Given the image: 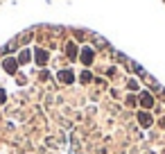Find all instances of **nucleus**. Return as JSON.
Instances as JSON below:
<instances>
[{"mask_svg": "<svg viewBox=\"0 0 165 154\" xmlns=\"http://www.w3.org/2000/svg\"><path fill=\"white\" fill-rule=\"evenodd\" d=\"M138 122L143 125V127H152L154 118H152V113H149V111H138Z\"/></svg>", "mask_w": 165, "mask_h": 154, "instance_id": "obj_1", "label": "nucleus"}, {"mask_svg": "<svg viewBox=\"0 0 165 154\" xmlns=\"http://www.w3.org/2000/svg\"><path fill=\"white\" fill-rule=\"evenodd\" d=\"M140 104H143V107H147V109H152V107H154L152 93H140Z\"/></svg>", "mask_w": 165, "mask_h": 154, "instance_id": "obj_2", "label": "nucleus"}, {"mask_svg": "<svg viewBox=\"0 0 165 154\" xmlns=\"http://www.w3.org/2000/svg\"><path fill=\"white\" fill-rule=\"evenodd\" d=\"M57 77H59L63 84H70V82H75V75L70 73V70H61V73H57Z\"/></svg>", "mask_w": 165, "mask_h": 154, "instance_id": "obj_3", "label": "nucleus"}, {"mask_svg": "<svg viewBox=\"0 0 165 154\" xmlns=\"http://www.w3.org/2000/svg\"><path fill=\"white\" fill-rule=\"evenodd\" d=\"M34 59H36V64H39V66H43L45 61H48V52H45V50H36Z\"/></svg>", "mask_w": 165, "mask_h": 154, "instance_id": "obj_4", "label": "nucleus"}, {"mask_svg": "<svg viewBox=\"0 0 165 154\" xmlns=\"http://www.w3.org/2000/svg\"><path fill=\"white\" fill-rule=\"evenodd\" d=\"M2 66H5V70H7V73H16V61H14V59H5Z\"/></svg>", "mask_w": 165, "mask_h": 154, "instance_id": "obj_5", "label": "nucleus"}, {"mask_svg": "<svg viewBox=\"0 0 165 154\" xmlns=\"http://www.w3.org/2000/svg\"><path fill=\"white\" fill-rule=\"evenodd\" d=\"M91 59H93V50H91V48H86V50L82 52V61L88 66V64H91Z\"/></svg>", "mask_w": 165, "mask_h": 154, "instance_id": "obj_6", "label": "nucleus"}, {"mask_svg": "<svg viewBox=\"0 0 165 154\" xmlns=\"http://www.w3.org/2000/svg\"><path fill=\"white\" fill-rule=\"evenodd\" d=\"M68 57H70V59L77 57V45H75V43H68Z\"/></svg>", "mask_w": 165, "mask_h": 154, "instance_id": "obj_7", "label": "nucleus"}, {"mask_svg": "<svg viewBox=\"0 0 165 154\" xmlns=\"http://www.w3.org/2000/svg\"><path fill=\"white\" fill-rule=\"evenodd\" d=\"M27 59H30V52H27V50H25V52H21V57H18V61H23V64H25Z\"/></svg>", "mask_w": 165, "mask_h": 154, "instance_id": "obj_8", "label": "nucleus"}, {"mask_svg": "<svg viewBox=\"0 0 165 154\" xmlns=\"http://www.w3.org/2000/svg\"><path fill=\"white\" fill-rule=\"evenodd\" d=\"M129 89H131V91H138V82H136V79H129Z\"/></svg>", "mask_w": 165, "mask_h": 154, "instance_id": "obj_9", "label": "nucleus"}, {"mask_svg": "<svg viewBox=\"0 0 165 154\" xmlns=\"http://www.w3.org/2000/svg\"><path fill=\"white\" fill-rule=\"evenodd\" d=\"M82 82H91V73H88V70H86V73H82Z\"/></svg>", "mask_w": 165, "mask_h": 154, "instance_id": "obj_10", "label": "nucleus"}, {"mask_svg": "<svg viewBox=\"0 0 165 154\" xmlns=\"http://www.w3.org/2000/svg\"><path fill=\"white\" fill-rule=\"evenodd\" d=\"M5 98H7V95H5V91L0 89V102H5Z\"/></svg>", "mask_w": 165, "mask_h": 154, "instance_id": "obj_11", "label": "nucleus"}, {"mask_svg": "<svg viewBox=\"0 0 165 154\" xmlns=\"http://www.w3.org/2000/svg\"><path fill=\"white\" fill-rule=\"evenodd\" d=\"M161 127H163V129H165V118H163V120H161Z\"/></svg>", "mask_w": 165, "mask_h": 154, "instance_id": "obj_12", "label": "nucleus"}]
</instances>
